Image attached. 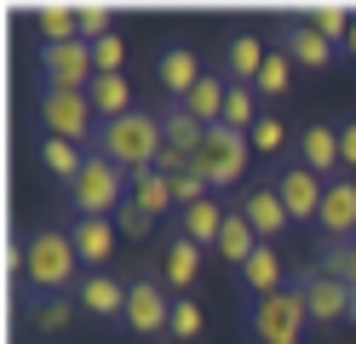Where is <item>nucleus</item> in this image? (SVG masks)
Here are the masks:
<instances>
[{
	"instance_id": "1",
	"label": "nucleus",
	"mask_w": 356,
	"mask_h": 344,
	"mask_svg": "<svg viewBox=\"0 0 356 344\" xmlns=\"http://www.w3.org/2000/svg\"><path fill=\"white\" fill-rule=\"evenodd\" d=\"M81 252H75V236L70 224H40L29 247H24V281L35 298H75L81 287Z\"/></svg>"
},
{
	"instance_id": "2",
	"label": "nucleus",
	"mask_w": 356,
	"mask_h": 344,
	"mask_svg": "<svg viewBox=\"0 0 356 344\" xmlns=\"http://www.w3.org/2000/svg\"><path fill=\"white\" fill-rule=\"evenodd\" d=\"M161 144H167L161 115H155V109H132V115H121V121H104V132H98L92 149L104 161H115V167L132 178V172H144V167L161 161Z\"/></svg>"
},
{
	"instance_id": "3",
	"label": "nucleus",
	"mask_w": 356,
	"mask_h": 344,
	"mask_svg": "<svg viewBox=\"0 0 356 344\" xmlns=\"http://www.w3.org/2000/svg\"><path fill=\"white\" fill-rule=\"evenodd\" d=\"M63 195H70V218H115L121 206H127V172L92 149V155H86V167H81V178Z\"/></svg>"
},
{
	"instance_id": "4",
	"label": "nucleus",
	"mask_w": 356,
	"mask_h": 344,
	"mask_svg": "<svg viewBox=\"0 0 356 344\" xmlns=\"http://www.w3.org/2000/svg\"><path fill=\"white\" fill-rule=\"evenodd\" d=\"M305 327H310V316H305V293L293 281L270 298H248V338L253 344H305Z\"/></svg>"
},
{
	"instance_id": "5",
	"label": "nucleus",
	"mask_w": 356,
	"mask_h": 344,
	"mask_svg": "<svg viewBox=\"0 0 356 344\" xmlns=\"http://www.w3.org/2000/svg\"><path fill=\"white\" fill-rule=\"evenodd\" d=\"M248 167H253V144H248V132H236V126H225V121L207 126L202 149H195V172L213 183V195H218V190H241Z\"/></svg>"
},
{
	"instance_id": "6",
	"label": "nucleus",
	"mask_w": 356,
	"mask_h": 344,
	"mask_svg": "<svg viewBox=\"0 0 356 344\" xmlns=\"http://www.w3.org/2000/svg\"><path fill=\"white\" fill-rule=\"evenodd\" d=\"M40 132H47V138H70V144L92 149L98 132H104V121H98V109H92L86 92H58V86H47V92H40Z\"/></svg>"
},
{
	"instance_id": "7",
	"label": "nucleus",
	"mask_w": 356,
	"mask_h": 344,
	"mask_svg": "<svg viewBox=\"0 0 356 344\" xmlns=\"http://www.w3.org/2000/svg\"><path fill=\"white\" fill-rule=\"evenodd\" d=\"M270 183H276V195H282V206H287V218H293V224H316V218H322L327 178H316V172L305 167V161L287 155L282 167L270 172Z\"/></svg>"
},
{
	"instance_id": "8",
	"label": "nucleus",
	"mask_w": 356,
	"mask_h": 344,
	"mask_svg": "<svg viewBox=\"0 0 356 344\" xmlns=\"http://www.w3.org/2000/svg\"><path fill=\"white\" fill-rule=\"evenodd\" d=\"M40 81L58 86V92H86L98 81V63H92V40H63V46H40Z\"/></svg>"
},
{
	"instance_id": "9",
	"label": "nucleus",
	"mask_w": 356,
	"mask_h": 344,
	"mask_svg": "<svg viewBox=\"0 0 356 344\" xmlns=\"http://www.w3.org/2000/svg\"><path fill=\"white\" fill-rule=\"evenodd\" d=\"M167 316H172V293L161 287V275H132V281H127V321H121V327L132 338H155V333H167Z\"/></svg>"
},
{
	"instance_id": "10",
	"label": "nucleus",
	"mask_w": 356,
	"mask_h": 344,
	"mask_svg": "<svg viewBox=\"0 0 356 344\" xmlns=\"http://www.w3.org/2000/svg\"><path fill=\"white\" fill-rule=\"evenodd\" d=\"M293 287L305 293L310 327H339V321H350V287L345 281H333L322 270H293Z\"/></svg>"
},
{
	"instance_id": "11",
	"label": "nucleus",
	"mask_w": 356,
	"mask_h": 344,
	"mask_svg": "<svg viewBox=\"0 0 356 344\" xmlns=\"http://www.w3.org/2000/svg\"><path fill=\"white\" fill-rule=\"evenodd\" d=\"M75 304L86 321H98V327H121L127 321V281H115L109 270H86L81 287H75Z\"/></svg>"
},
{
	"instance_id": "12",
	"label": "nucleus",
	"mask_w": 356,
	"mask_h": 344,
	"mask_svg": "<svg viewBox=\"0 0 356 344\" xmlns=\"http://www.w3.org/2000/svg\"><path fill=\"white\" fill-rule=\"evenodd\" d=\"M316 236H322V247H339V241H356V178H350V172H339V178H327V201H322Z\"/></svg>"
},
{
	"instance_id": "13",
	"label": "nucleus",
	"mask_w": 356,
	"mask_h": 344,
	"mask_svg": "<svg viewBox=\"0 0 356 344\" xmlns=\"http://www.w3.org/2000/svg\"><path fill=\"white\" fill-rule=\"evenodd\" d=\"M236 213L259 229V241H282L287 229H293V218H287V206H282V195H276L270 178H264V183H248L241 201H236Z\"/></svg>"
},
{
	"instance_id": "14",
	"label": "nucleus",
	"mask_w": 356,
	"mask_h": 344,
	"mask_svg": "<svg viewBox=\"0 0 356 344\" xmlns=\"http://www.w3.org/2000/svg\"><path fill=\"white\" fill-rule=\"evenodd\" d=\"M202 259H207V247H195L190 236L167 229V252H161V287H167L172 298H190L195 275H202Z\"/></svg>"
},
{
	"instance_id": "15",
	"label": "nucleus",
	"mask_w": 356,
	"mask_h": 344,
	"mask_svg": "<svg viewBox=\"0 0 356 344\" xmlns=\"http://www.w3.org/2000/svg\"><path fill=\"white\" fill-rule=\"evenodd\" d=\"M236 275H241V293H248V298H270V293H282L287 281H293V270H287V259H282L276 241H259V252Z\"/></svg>"
},
{
	"instance_id": "16",
	"label": "nucleus",
	"mask_w": 356,
	"mask_h": 344,
	"mask_svg": "<svg viewBox=\"0 0 356 344\" xmlns=\"http://www.w3.org/2000/svg\"><path fill=\"white\" fill-rule=\"evenodd\" d=\"M293 161H305L316 178H339V172H345V161H339V126L310 121V126L299 132V144H293Z\"/></svg>"
},
{
	"instance_id": "17",
	"label": "nucleus",
	"mask_w": 356,
	"mask_h": 344,
	"mask_svg": "<svg viewBox=\"0 0 356 344\" xmlns=\"http://www.w3.org/2000/svg\"><path fill=\"white\" fill-rule=\"evenodd\" d=\"M202 58L190 52V46H167L161 58H155V81H161V92H167V104H184L195 86H202Z\"/></svg>"
},
{
	"instance_id": "18",
	"label": "nucleus",
	"mask_w": 356,
	"mask_h": 344,
	"mask_svg": "<svg viewBox=\"0 0 356 344\" xmlns=\"http://www.w3.org/2000/svg\"><path fill=\"white\" fill-rule=\"evenodd\" d=\"M70 236L81 252V270H109V259H115V218H75Z\"/></svg>"
},
{
	"instance_id": "19",
	"label": "nucleus",
	"mask_w": 356,
	"mask_h": 344,
	"mask_svg": "<svg viewBox=\"0 0 356 344\" xmlns=\"http://www.w3.org/2000/svg\"><path fill=\"white\" fill-rule=\"evenodd\" d=\"M127 201L138 206V213H149L155 224H172L178 218V206H172V183H167V172H155V167H144V172H132L127 178Z\"/></svg>"
},
{
	"instance_id": "20",
	"label": "nucleus",
	"mask_w": 356,
	"mask_h": 344,
	"mask_svg": "<svg viewBox=\"0 0 356 344\" xmlns=\"http://www.w3.org/2000/svg\"><path fill=\"white\" fill-rule=\"evenodd\" d=\"M225 218H230V206L218 201V195H207V201H195V206H184V213L172 218V229L178 236H190L195 247H218V229H225Z\"/></svg>"
},
{
	"instance_id": "21",
	"label": "nucleus",
	"mask_w": 356,
	"mask_h": 344,
	"mask_svg": "<svg viewBox=\"0 0 356 344\" xmlns=\"http://www.w3.org/2000/svg\"><path fill=\"white\" fill-rule=\"evenodd\" d=\"M282 52L293 58V63H305V69H327L333 58H339V46L310 29V17H293V23L282 29Z\"/></svg>"
},
{
	"instance_id": "22",
	"label": "nucleus",
	"mask_w": 356,
	"mask_h": 344,
	"mask_svg": "<svg viewBox=\"0 0 356 344\" xmlns=\"http://www.w3.org/2000/svg\"><path fill=\"white\" fill-rule=\"evenodd\" d=\"M264 58H270V46H264L259 35H230L225 40V81L230 86H253L259 69H264Z\"/></svg>"
},
{
	"instance_id": "23",
	"label": "nucleus",
	"mask_w": 356,
	"mask_h": 344,
	"mask_svg": "<svg viewBox=\"0 0 356 344\" xmlns=\"http://www.w3.org/2000/svg\"><path fill=\"white\" fill-rule=\"evenodd\" d=\"M86 155L92 149H81V144H70V138H40V167H47L63 190L81 178V167H86Z\"/></svg>"
},
{
	"instance_id": "24",
	"label": "nucleus",
	"mask_w": 356,
	"mask_h": 344,
	"mask_svg": "<svg viewBox=\"0 0 356 344\" xmlns=\"http://www.w3.org/2000/svg\"><path fill=\"white\" fill-rule=\"evenodd\" d=\"M213 252H218L225 264H236V270H241V264H248L253 252H259V229H253V224L230 206V218H225V229H218V247H213Z\"/></svg>"
},
{
	"instance_id": "25",
	"label": "nucleus",
	"mask_w": 356,
	"mask_h": 344,
	"mask_svg": "<svg viewBox=\"0 0 356 344\" xmlns=\"http://www.w3.org/2000/svg\"><path fill=\"white\" fill-rule=\"evenodd\" d=\"M86 98H92L98 121H121V115H132V81L127 75H98L86 86Z\"/></svg>"
},
{
	"instance_id": "26",
	"label": "nucleus",
	"mask_w": 356,
	"mask_h": 344,
	"mask_svg": "<svg viewBox=\"0 0 356 344\" xmlns=\"http://www.w3.org/2000/svg\"><path fill=\"white\" fill-rule=\"evenodd\" d=\"M225 98H230V81H225V75H202V86L184 98V109H190L202 126H218V121H225Z\"/></svg>"
},
{
	"instance_id": "27",
	"label": "nucleus",
	"mask_w": 356,
	"mask_h": 344,
	"mask_svg": "<svg viewBox=\"0 0 356 344\" xmlns=\"http://www.w3.org/2000/svg\"><path fill=\"white\" fill-rule=\"evenodd\" d=\"M155 115H161V132H167V144H178V149H190V155L202 149V138H207V126L195 121V115H190L184 104H161Z\"/></svg>"
},
{
	"instance_id": "28",
	"label": "nucleus",
	"mask_w": 356,
	"mask_h": 344,
	"mask_svg": "<svg viewBox=\"0 0 356 344\" xmlns=\"http://www.w3.org/2000/svg\"><path fill=\"white\" fill-rule=\"evenodd\" d=\"M35 29H40V46H63V40H81V17L75 6H35Z\"/></svg>"
},
{
	"instance_id": "29",
	"label": "nucleus",
	"mask_w": 356,
	"mask_h": 344,
	"mask_svg": "<svg viewBox=\"0 0 356 344\" xmlns=\"http://www.w3.org/2000/svg\"><path fill=\"white\" fill-rule=\"evenodd\" d=\"M75 298H35V310H29V327L40 338H58V333H70V321H75Z\"/></svg>"
},
{
	"instance_id": "30",
	"label": "nucleus",
	"mask_w": 356,
	"mask_h": 344,
	"mask_svg": "<svg viewBox=\"0 0 356 344\" xmlns=\"http://www.w3.org/2000/svg\"><path fill=\"white\" fill-rule=\"evenodd\" d=\"M248 144H253V155H287V144H299V138L287 132V121H282L276 109H264L259 126L248 132Z\"/></svg>"
},
{
	"instance_id": "31",
	"label": "nucleus",
	"mask_w": 356,
	"mask_h": 344,
	"mask_svg": "<svg viewBox=\"0 0 356 344\" xmlns=\"http://www.w3.org/2000/svg\"><path fill=\"white\" fill-rule=\"evenodd\" d=\"M293 58H287L282 52V46H270V58H264V69H259V81H253V92H259V98H282V92L287 86H293Z\"/></svg>"
},
{
	"instance_id": "32",
	"label": "nucleus",
	"mask_w": 356,
	"mask_h": 344,
	"mask_svg": "<svg viewBox=\"0 0 356 344\" xmlns=\"http://www.w3.org/2000/svg\"><path fill=\"white\" fill-rule=\"evenodd\" d=\"M305 17H310V29H316L322 40H333L345 52V40H350V6H327V0H322V6H310Z\"/></svg>"
},
{
	"instance_id": "33",
	"label": "nucleus",
	"mask_w": 356,
	"mask_h": 344,
	"mask_svg": "<svg viewBox=\"0 0 356 344\" xmlns=\"http://www.w3.org/2000/svg\"><path fill=\"white\" fill-rule=\"evenodd\" d=\"M259 92L253 86H230V98H225V126H236V132H253L259 126Z\"/></svg>"
},
{
	"instance_id": "34",
	"label": "nucleus",
	"mask_w": 356,
	"mask_h": 344,
	"mask_svg": "<svg viewBox=\"0 0 356 344\" xmlns=\"http://www.w3.org/2000/svg\"><path fill=\"white\" fill-rule=\"evenodd\" d=\"M316 270H322V275H333V281H345V287H356V241L322 247V252H316Z\"/></svg>"
},
{
	"instance_id": "35",
	"label": "nucleus",
	"mask_w": 356,
	"mask_h": 344,
	"mask_svg": "<svg viewBox=\"0 0 356 344\" xmlns=\"http://www.w3.org/2000/svg\"><path fill=\"white\" fill-rule=\"evenodd\" d=\"M202 333V304L195 298H172V316H167V344H190Z\"/></svg>"
},
{
	"instance_id": "36",
	"label": "nucleus",
	"mask_w": 356,
	"mask_h": 344,
	"mask_svg": "<svg viewBox=\"0 0 356 344\" xmlns=\"http://www.w3.org/2000/svg\"><path fill=\"white\" fill-rule=\"evenodd\" d=\"M92 63H98V75H127V40H121V29H109L104 40H92Z\"/></svg>"
},
{
	"instance_id": "37",
	"label": "nucleus",
	"mask_w": 356,
	"mask_h": 344,
	"mask_svg": "<svg viewBox=\"0 0 356 344\" xmlns=\"http://www.w3.org/2000/svg\"><path fill=\"white\" fill-rule=\"evenodd\" d=\"M167 183H172V206H178V213H184V206H195V201H207V195H213V183H207L202 172H195V167H190V172H178V178H167Z\"/></svg>"
},
{
	"instance_id": "38",
	"label": "nucleus",
	"mask_w": 356,
	"mask_h": 344,
	"mask_svg": "<svg viewBox=\"0 0 356 344\" xmlns=\"http://www.w3.org/2000/svg\"><path fill=\"white\" fill-rule=\"evenodd\" d=\"M75 17H81V40H104L109 29H115V23H109V6H104V0H81V6H75Z\"/></svg>"
},
{
	"instance_id": "39",
	"label": "nucleus",
	"mask_w": 356,
	"mask_h": 344,
	"mask_svg": "<svg viewBox=\"0 0 356 344\" xmlns=\"http://www.w3.org/2000/svg\"><path fill=\"white\" fill-rule=\"evenodd\" d=\"M115 229H121V236H132V241H144V236H149V229H155V218H149V213H138V206H132V201H127V206H121V213H115Z\"/></svg>"
},
{
	"instance_id": "40",
	"label": "nucleus",
	"mask_w": 356,
	"mask_h": 344,
	"mask_svg": "<svg viewBox=\"0 0 356 344\" xmlns=\"http://www.w3.org/2000/svg\"><path fill=\"white\" fill-rule=\"evenodd\" d=\"M339 161H345V172L356 178V115L339 121Z\"/></svg>"
},
{
	"instance_id": "41",
	"label": "nucleus",
	"mask_w": 356,
	"mask_h": 344,
	"mask_svg": "<svg viewBox=\"0 0 356 344\" xmlns=\"http://www.w3.org/2000/svg\"><path fill=\"white\" fill-rule=\"evenodd\" d=\"M345 52H350V63H356V12H350V40H345Z\"/></svg>"
},
{
	"instance_id": "42",
	"label": "nucleus",
	"mask_w": 356,
	"mask_h": 344,
	"mask_svg": "<svg viewBox=\"0 0 356 344\" xmlns=\"http://www.w3.org/2000/svg\"><path fill=\"white\" fill-rule=\"evenodd\" d=\"M350 327H356V287H350Z\"/></svg>"
}]
</instances>
